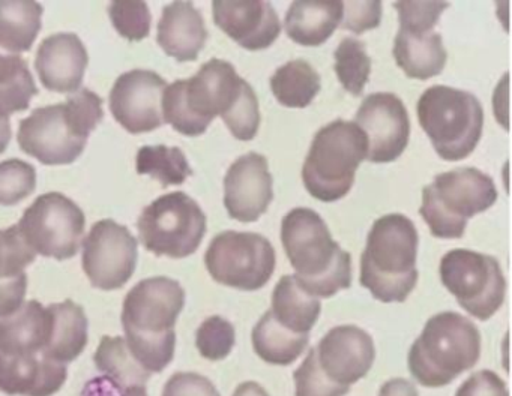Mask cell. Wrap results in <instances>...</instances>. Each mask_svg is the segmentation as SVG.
Listing matches in <instances>:
<instances>
[{
    "label": "cell",
    "mask_w": 512,
    "mask_h": 396,
    "mask_svg": "<svg viewBox=\"0 0 512 396\" xmlns=\"http://www.w3.org/2000/svg\"><path fill=\"white\" fill-rule=\"evenodd\" d=\"M355 123L367 138V159L386 164L403 155L409 144L410 120L406 105L394 93H371L362 101Z\"/></svg>",
    "instance_id": "15"
},
{
    "label": "cell",
    "mask_w": 512,
    "mask_h": 396,
    "mask_svg": "<svg viewBox=\"0 0 512 396\" xmlns=\"http://www.w3.org/2000/svg\"><path fill=\"white\" fill-rule=\"evenodd\" d=\"M256 92L226 60L212 59L194 77L164 90L163 119L179 134L199 137L220 116L230 132L247 126L257 113Z\"/></svg>",
    "instance_id": "1"
},
{
    "label": "cell",
    "mask_w": 512,
    "mask_h": 396,
    "mask_svg": "<svg viewBox=\"0 0 512 396\" xmlns=\"http://www.w3.org/2000/svg\"><path fill=\"white\" fill-rule=\"evenodd\" d=\"M281 243L296 281L316 297H332L352 285V255L334 239L322 216L307 207L281 221Z\"/></svg>",
    "instance_id": "3"
},
{
    "label": "cell",
    "mask_w": 512,
    "mask_h": 396,
    "mask_svg": "<svg viewBox=\"0 0 512 396\" xmlns=\"http://www.w3.org/2000/svg\"><path fill=\"white\" fill-rule=\"evenodd\" d=\"M272 317L292 332L310 335L322 312L319 297L308 293L295 276L286 275L275 285L272 293Z\"/></svg>",
    "instance_id": "27"
},
{
    "label": "cell",
    "mask_w": 512,
    "mask_h": 396,
    "mask_svg": "<svg viewBox=\"0 0 512 396\" xmlns=\"http://www.w3.org/2000/svg\"><path fill=\"white\" fill-rule=\"evenodd\" d=\"M37 171L22 159L0 162V204L14 206L35 191Z\"/></svg>",
    "instance_id": "35"
},
{
    "label": "cell",
    "mask_w": 512,
    "mask_h": 396,
    "mask_svg": "<svg viewBox=\"0 0 512 396\" xmlns=\"http://www.w3.org/2000/svg\"><path fill=\"white\" fill-rule=\"evenodd\" d=\"M233 396H269L268 392L256 381H245L236 387Z\"/></svg>",
    "instance_id": "46"
},
{
    "label": "cell",
    "mask_w": 512,
    "mask_h": 396,
    "mask_svg": "<svg viewBox=\"0 0 512 396\" xmlns=\"http://www.w3.org/2000/svg\"><path fill=\"white\" fill-rule=\"evenodd\" d=\"M419 125L445 161H461L478 146L484 128V110L472 93L433 86L418 101Z\"/></svg>",
    "instance_id": "9"
},
{
    "label": "cell",
    "mask_w": 512,
    "mask_h": 396,
    "mask_svg": "<svg viewBox=\"0 0 512 396\" xmlns=\"http://www.w3.org/2000/svg\"><path fill=\"white\" fill-rule=\"evenodd\" d=\"M341 29L361 35L367 30L376 29L382 21V2L377 0H350L341 2Z\"/></svg>",
    "instance_id": "41"
},
{
    "label": "cell",
    "mask_w": 512,
    "mask_h": 396,
    "mask_svg": "<svg viewBox=\"0 0 512 396\" xmlns=\"http://www.w3.org/2000/svg\"><path fill=\"white\" fill-rule=\"evenodd\" d=\"M43 12V5L31 0H0V50H31L43 27Z\"/></svg>",
    "instance_id": "28"
},
{
    "label": "cell",
    "mask_w": 512,
    "mask_h": 396,
    "mask_svg": "<svg viewBox=\"0 0 512 396\" xmlns=\"http://www.w3.org/2000/svg\"><path fill=\"white\" fill-rule=\"evenodd\" d=\"M271 90L284 107L305 108L320 92V77L305 60H290L271 77Z\"/></svg>",
    "instance_id": "32"
},
{
    "label": "cell",
    "mask_w": 512,
    "mask_h": 396,
    "mask_svg": "<svg viewBox=\"0 0 512 396\" xmlns=\"http://www.w3.org/2000/svg\"><path fill=\"white\" fill-rule=\"evenodd\" d=\"M379 396H418V390L404 378H392L383 384Z\"/></svg>",
    "instance_id": "45"
},
{
    "label": "cell",
    "mask_w": 512,
    "mask_h": 396,
    "mask_svg": "<svg viewBox=\"0 0 512 396\" xmlns=\"http://www.w3.org/2000/svg\"><path fill=\"white\" fill-rule=\"evenodd\" d=\"M137 173L148 174L161 183L163 188L170 185H182L193 176L187 156L179 147L145 146L137 152Z\"/></svg>",
    "instance_id": "33"
},
{
    "label": "cell",
    "mask_w": 512,
    "mask_h": 396,
    "mask_svg": "<svg viewBox=\"0 0 512 396\" xmlns=\"http://www.w3.org/2000/svg\"><path fill=\"white\" fill-rule=\"evenodd\" d=\"M49 336L50 312L38 300H29L19 311L0 318V351L4 353L41 354Z\"/></svg>",
    "instance_id": "23"
},
{
    "label": "cell",
    "mask_w": 512,
    "mask_h": 396,
    "mask_svg": "<svg viewBox=\"0 0 512 396\" xmlns=\"http://www.w3.org/2000/svg\"><path fill=\"white\" fill-rule=\"evenodd\" d=\"M440 279L458 305L487 321L503 305L506 281L499 261L470 249H452L440 260Z\"/></svg>",
    "instance_id": "11"
},
{
    "label": "cell",
    "mask_w": 512,
    "mask_h": 396,
    "mask_svg": "<svg viewBox=\"0 0 512 396\" xmlns=\"http://www.w3.org/2000/svg\"><path fill=\"white\" fill-rule=\"evenodd\" d=\"M17 227L35 254L62 261L79 252L86 216L67 195L47 192L25 210Z\"/></svg>",
    "instance_id": "12"
},
{
    "label": "cell",
    "mask_w": 512,
    "mask_h": 396,
    "mask_svg": "<svg viewBox=\"0 0 512 396\" xmlns=\"http://www.w3.org/2000/svg\"><path fill=\"white\" fill-rule=\"evenodd\" d=\"M35 257L37 254L29 248L17 225L0 230V278L25 273Z\"/></svg>",
    "instance_id": "39"
},
{
    "label": "cell",
    "mask_w": 512,
    "mask_h": 396,
    "mask_svg": "<svg viewBox=\"0 0 512 396\" xmlns=\"http://www.w3.org/2000/svg\"><path fill=\"white\" fill-rule=\"evenodd\" d=\"M11 141V122L10 117L0 116V153L7 150Z\"/></svg>",
    "instance_id": "47"
},
{
    "label": "cell",
    "mask_w": 512,
    "mask_h": 396,
    "mask_svg": "<svg viewBox=\"0 0 512 396\" xmlns=\"http://www.w3.org/2000/svg\"><path fill=\"white\" fill-rule=\"evenodd\" d=\"M184 306V288L167 276L143 279L125 296V342L151 375L164 371L175 356V324Z\"/></svg>",
    "instance_id": "2"
},
{
    "label": "cell",
    "mask_w": 512,
    "mask_h": 396,
    "mask_svg": "<svg viewBox=\"0 0 512 396\" xmlns=\"http://www.w3.org/2000/svg\"><path fill=\"white\" fill-rule=\"evenodd\" d=\"M341 2H304L290 5L284 20V29L293 42L305 47L325 44L340 27Z\"/></svg>",
    "instance_id": "26"
},
{
    "label": "cell",
    "mask_w": 512,
    "mask_h": 396,
    "mask_svg": "<svg viewBox=\"0 0 512 396\" xmlns=\"http://www.w3.org/2000/svg\"><path fill=\"white\" fill-rule=\"evenodd\" d=\"M163 396H221L209 378L196 372H176L164 386Z\"/></svg>",
    "instance_id": "42"
},
{
    "label": "cell",
    "mask_w": 512,
    "mask_h": 396,
    "mask_svg": "<svg viewBox=\"0 0 512 396\" xmlns=\"http://www.w3.org/2000/svg\"><path fill=\"white\" fill-rule=\"evenodd\" d=\"M481 356L478 327L458 312L433 315L419 338L410 347L409 371L425 387H443L464 371H469Z\"/></svg>",
    "instance_id": "6"
},
{
    "label": "cell",
    "mask_w": 512,
    "mask_h": 396,
    "mask_svg": "<svg viewBox=\"0 0 512 396\" xmlns=\"http://www.w3.org/2000/svg\"><path fill=\"white\" fill-rule=\"evenodd\" d=\"M50 312V336L43 356L59 363L73 362L88 345V317L73 300L53 303Z\"/></svg>",
    "instance_id": "25"
},
{
    "label": "cell",
    "mask_w": 512,
    "mask_h": 396,
    "mask_svg": "<svg viewBox=\"0 0 512 396\" xmlns=\"http://www.w3.org/2000/svg\"><path fill=\"white\" fill-rule=\"evenodd\" d=\"M268 159L250 152L236 159L224 177V206L230 218L256 222L274 200Z\"/></svg>",
    "instance_id": "17"
},
{
    "label": "cell",
    "mask_w": 512,
    "mask_h": 396,
    "mask_svg": "<svg viewBox=\"0 0 512 396\" xmlns=\"http://www.w3.org/2000/svg\"><path fill=\"white\" fill-rule=\"evenodd\" d=\"M455 396H509L505 381L490 369L473 372Z\"/></svg>",
    "instance_id": "43"
},
{
    "label": "cell",
    "mask_w": 512,
    "mask_h": 396,
    "mask_svg": "<svg viewBox=\"0 0 512 396\" xmlns=\"http://www.w3.org/2000/svg\"><path fill=\"white\" fill-rule=\"evenodd\" d=\"M251 341L260 359L271 365L287 366L304 353L310 335L286 329L268 311L254 326Z\"/></svg>",
    "instance_id": "29"
},
{
    "label": "cell",
    "mask_w": 512,
    "mask_h": 396,
    "mask_svg": "<svg viewBox=\"0 0 512 396\" xmlns=\"http://www.w3.org/2000/svg\"><path fill=\"white\" fill-rule=\"evenodd\" d=\"M95 366L107 380L125 390H146L149 374L128 350L122 336H104L94 354Z\"/></svg>",
    "instance_id": "30"
},
{
    "label": "cell",
    "mask_w": 512,
    "mask_h": 396,
    "mask_svg": "<svg viewBox=\"0 0 512 396\" xmlns=\"http://www.w3.org/2000/svg\"><path fill=\"white\" fill-rule=\"evenodd\" d=\"M419 236L401 213L380 216L367 237L361 257V284L383 303H401L418 282Z\"/></svg>",
    "instance_id": "5"
},
{
    "label": "cell",
    "mask_w": 512,
    "mask_h": 396,
    "mask_svg": "<svg viewBox=\"0 0 512 396\" xmlns=\"http://www.w3.org/2000/svg\"><path fill=\"white\" fill-rule=\"evenodd\" d=\"M497 200V189L488 174L476 168H457L437 174L422 189L419 213L431 234L439 239H460L467 221L490 209Z\"/></svg>",
    "instance_id": "8"
},
{
    "label": "cell",
    "mask_w": 512,
    "mask_h": 396,
    "mask_svg": "<svg viewBox=\"0 0 512 396\" xmlns=\"http://www.w3.org/2000/svg\"><path fill=\"white\" fill-rule=\"evenodd\" d=\"M208 39L205 20L191 2L164 6L158 21L157 42L167 56L178 62H193Z\"/></svg>",
    "instance_id": "22"
},
{
    "label": "cell",
    "mask_w": 512,
    "mask_h": 396,
    "mask_svg": "<svg viewBox=\"0 0 512 396\" xmlns=\"http://www.w3.org/2000/svg\"><path fill=\"white\" fill-rule=\"evenodd\" d=\"M103 119V99L92 90L80 89L61 104L32 111L20 122L17 141L26 155L41 164H73Z\"/></svg>",
    "instance_id": "4"
},
{
    "label": "cell",
    "mask_w": 512,
    "mask_h": 396,
    "mask_svg": "<svg viewBox=\"0 0 512 396\" xmlns=\"http://www.w3.org/2000/svg\"><path fill=\"white\" fill-rule=\"evenodd\" d=\"M367 159V138L353 122L334 120L314 135L302 167L311 197L332 203L349 194L355 174Z\"/></svg>",
    "instance_id": "7"
},
{
    "label": "cell",
    "mask_w": 512,
    "mask_h": 396,
    "mask_svg": "<svg viewBox=\"0 0 512 396\" xmlns=\"http://www.w3.org/2000/svg\"><path fill=\"white\" fill-rule=\"evenodd\" d=\"M314 350L323 374L341 386H352L364 378L376 359L370 333L353 324L329 330Z\"/></svg>",
    "instance_id": "18"
},
{
    "label": "cell",
    "mask_w": 512,
    "mask_h": 396,
    "mask_svg": "<svg viewBox=\"0 0 512 396\" xmlns=\"http://www.w3.org/2000/svg\"><path fill=\"white\" fill-rule=\"evenodd\" d=\"M295 396H344L350 386H341L329 380L317 362L316 350L311 348L302 365L293 372Z\"/></svg>",
    "instance_id": "37"
},
{
    "label": "cell",
    "mask_w": 512,
    "mask_h": 396,
    "mask_svg": "<svg viewBox=\"0 0 512 396\" xmlns=\"http://www.w3.org/2000/svg\"><path fill=\"white\" fill-rule=\"evenodd\" d=\"M139 239L161 257L185 258L199 249L206 234V215L185 192H170L152 201L137 221Z\"/></svg>",
    "instance_id": "10"
},
{
    "label": "cell",
    "mask_w": 512,
    "mask_h": 396,
    "mask_svg": "<svg viewBox=\"0 0 512 396\" xmlns=\"http://www.w3.org/2000/svg\"><path fill=\"white\" fill-rule=\"evenodd\" d=\"M235 342V327L220 315L206 318L196 332L197 350L212 362L226 359L232 353Z\"/></svg>",
    "instance_id": "36"
},
{
    "label": "cell",
    "mask_w": 512,
    "mask_h": 396,
    "mask_svg": "<svg viewBox=\"0 0 512 396\" xmlns=\"http://www.w3.org/2000/svg\"><path fill=\"white\" fill-rule=\"evenodd\" d=\"M109 15L119 35L128 41H142L151 32V11L145 2H113Z\"/></svg>",
    "instance_id": "38"
},
{
    "label": "cell",
    "mask_w": 512,
    "mask_h": 396,
    "mask_svg": "<svg viewBox=\"0 0 512 396\" xmlns=\"http://www.w3.org/2000/svg\"><path fill=\"white\" fill-rule=\"evenodd\" d=\"M137 239L113 219L95 222L83 239L82 264L89 282L100 290L124 287L137 266Z\"/></svg>",
    "instance_id": "14"
},
{
    "label": "cell",
    "mask_w": 512,
    "mask_h": 396,
    "mask_svg": "<svg viewBox=\"0 0 512 396\" xmlns=\"http://www.w3.org/2000/svg\"><path fill=\"white\" fill-rule=\"evenodd\" d=\"M335 72L344 90L353 96L362 95L370 78L371 59L365 44L356 38H344L334 53Z\"/></svg>",
    "instance_id": "34"
},
{
    "label": "cell",
    "mask_w": 512,
    "mask_h": 396,
    "mask_svg": "<svg viewBox=\"0 0 512 396\" xmlns=\"http://www.w3.org/2000/svg\"><path fill=\"white\" fill-rule=\"evenodd\" d=\"M167 83L157 72L133 69L119 75L110 90V111L131 134L155 131L164 125L163 96Z\"/></svg>",
    "instance_id": "16"
},
{
    "label": "cell",
    "mask_w": 512,
    "mask_h": 396,
    "mask_svg": "<svg viewBox=\"0 0 512 396\" xmlns=\"http://www.w3.org/2000/svg\"><path fill=\"white\" fill-rule=\"evenodd\" d=\"M394 8L398 11L400 29L413 32H430L434 29L440 15L449 8L446 2H397Z\"/></svg>",
    "instance_id": "40"
},
{
    "label": "cell",
    "mask_w": 512,
    "mask_h": 396,
    "mask_svg": "<svg viewBox=\"0 0 512 396\" xmlns=\"http://www.w3.org/2000/svg\"><path fill=\"white\" fill-rule=\"evenodd\" d=\"M206 269L218 284L242 291L265 287L275 272L277 255L265 236L223 231L205 254Z\"/></svg>",
    "instance_id": "13"
},
{
    "label": "cell",
    "mask_w": 512,
    "mask_h": 396,
    "mask_svg": "<svg viewBox=\"0 0 512 396\" xmlns=\"http://www.w3.org/2000/svg\"><path fill=\"white\" fill-rule=\"evenodd\" d=\"M89 56L76 33H55L38 47L35 69L47 90L76 92L82 86Z\"/></svg>",
    "instance_id": "20"
},
{
    "label": "cell",
    "mask_w": 512,
    "mask_h": 396,
    "mask_svg": "<svg viewBox=\"0 0 512 396\" xmlns=\"http://www.w3.org/2000/svg\"><path fill=\"white\" fill-rule=\"evenodd\" d=\"M65 363L43 354L0 351V392L11 396H53L67 381Z\"/></svg>",
    "instance_id": "21"
},
{
    "label": "cell",
    "mask_w": 512,
    "mask_h": 396,
    "mask_svg": "<svg viewBox=\"0 0 512 396\" xmlns=\"http://www.w3.org/2000/svg\"><path fill=\"white\" fill-rule=\"evenodd\" d=\"M37 93L28 62L20 54L0 50V116L28 110Z\"/></svg>",
    "instance_id": "31"
},
{
    "label": "cell",
    "mask_w": 512,
    "mask_h": 396,
    "mask_svg": "<svg viewBox=\"0 0 512 396\" xmlns=\"http://www.w3.org/2000/svg\"><path fill=\"white\" fill-rule=\"evenodd\" d=\"M212 11L215 24L245 50H265L280 36V18L265 0H215Z\"/></svg>",
    "instance_id": "19"
},
{
    "label": "cell",
    "mask_w": 512,
    "mask_h": 396,
    "mask_svg": "<svg viewBox=\"0 0 512 396\" xmlns=\"http://www.w3.org/2000/svg\"><path fill=\"white\" fill-rule=\"evenodd\" d=\"M392 53L404 74L416 80H428L442 74L448 59L442 35L433 30H398Z\"/></svg>",
    "instance_id": "24"
},
{
    "label": "cell",
    "mask_w": 512,
    "mask_h": 396,
    "mask_svg": "<svg viewBox=\"0 0 512 396\" xmlns=\"http://www.w3.org/2000/svg\"><path fill=\"white\" fill-rule=\"evenodd\" d=\"M28 291V276L20 273L10 278H0V318L8 317L22 308Z\"/></svg>",
    "instance_id": "44"
}]
</instances>
